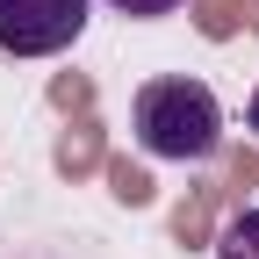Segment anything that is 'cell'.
Segmentation results:
<instances>
[{"label":"cell","mask_w":259,"mask_h":259,"mask_svg":"<svg viewBox=\"0 0 259 259\" xmlns=\"http://www.w3.org/2000/svg\"><path fill=\"white\" fill-rule=\"evenodd\" d=\"M115 15H130V22H158V15H173L180 0H108Z\"/></svg>","instance_id":"cell-4"},{"label":"cell","mask_w":259,"mask_h":259,"mask_svg":"<svg viewBox=\"0 0 259 259\" xmlns=\"http://www.w3.org/2000/svg\"><path fill=\"white\" fill-rule=\"evenodd\" d=\"M94 0H0V51L8 58H58L87 36Z\"/></svg>","instance_id":"cell-2"},{"label":"cell","mask_w":259,"mask_h":259,"mask_svg":"<svg viewBox=\"0 0 259 259\" xmlns=\"http://www.w3.org/2000/svg\"><path fill=\"white\" fill-rule=\"evenodd\" d=\"M216 259H259V209H238L216 231Z\"/></svg>","instance_id":"cell-3"},{"label":"cell","mask_w":259,"mask_h":259,"mask_svg":"<svg viewBox=\"0 0 259 259\" xmlns=\"http://www.w3.org/2000/svg\"><path fill=\"white\" fill-rule=\"evenodd\" d=\"M130 137L151 158H180V166H202L223 144V101L209 79H187V72H166V79H144L130 94Z\"/></svg>","instance_id":"cell-1"},{"label":"cell","mask_w":259,"mask_h":259,"mask_svg":"<svg viewBox=\"0 0 259 259\" xmlns=\"http://www.w3.org/2000/svg\"><path fill=\"white\" fill-rule=\"evenodd\" d=\"M245 122H252V137H259V87H252V101H245Z\"/></svg>","instance_id":"cell-5"}]
</instances>
